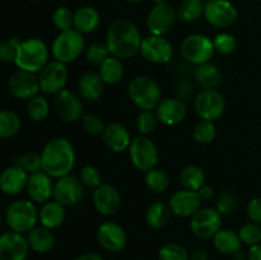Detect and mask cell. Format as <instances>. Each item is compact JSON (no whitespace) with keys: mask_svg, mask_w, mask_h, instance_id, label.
<instances>
[{"mask_svg":"<svg viewBox=\"0 0 261 260\" xmlns=\"http://www.w3.org/2000/svg\"><path fill=\"white\" fill-rule=\"evenodd\" d=\"M143 38L139 28L127 19H117L109 25L105 43L110 54L121 60L130 59L140 53Z\"/></svg>","mask_w":261,"mask_h":260,"instance_id":"obj_1","label":"cell"},{"mask_svg":"<svg viewBox=\"0 0 261 260\" xmlns=\"http://www.w3.org/2000/svg\"><path fill=\"white\" fill-rule=\"evenodd\" d=\"M42 171L53 178L70 175L75 166L76 155L73 144L65 138H53L48 140L41 152Z\"/></svg>","mask_w":261,"mask_h":260,"instance_id":"obj_2","label":"cell"},{"mask_svg":"<svg viewBox=\"0 0 261 260\" xmlns=\"http://www.w3.org/2000/svg\"><path fill=\"white\" fill-rule=\"evenodd\" d=\"M48 58L50 50L47 45L41 38L31 37L22 41L14 64L19 70L36 74L41 73V70L50 63Z\"/></svg>","mask_w":261,"mask_h":260,"instance_id":"obj_3","label":"cell"},{"mask_svg":"<svg viewBox=\"0 0 261 260\" xmlns=\"http://www.w3.org/2000/svg\"><path fill=\"white\" fill-rule=\"evenodd\" d=\"M38 209L32 200H15L5 212V223L9 231L27 235L38 222Z\"/></svg>","mask_w":261,"mask_h":260,"instance_id":"obj_4","label":"cell"},{"mask_svg":"<svg viewBox=\"0 0 261 260\" xmlns=\"http://www.w3.org/2000/svg\"><path fill=\"white\" fill-rule=\"evenodd\" d=\"M127 94L133 103L140 110H155L162 99L160 86L150 76H135L127 87Z\"/></svg>","mask_w":261,"mask_h":260,"instance_id":"obj_5","label":"cell"},{"mask_svg":"<svg viewBox=\"0 0 261 260\" xmlns=\"http://www.w3.org/2000/svg\"><path fill=\"white\" fill-rule=\"evenodd\" d=\"M86 48L84 37L81 32L71 28L59 33L51 45V55L54 60L68 64L76 60Z\"/></svg>","mask_w":261,"mask_h":260,"instance_id":"obj_6","label":"cell"},{"mask_svg":"<svg viewBox=\"0 0 261 260\" xmlns=\"http://www.w3.org/2000/svg\"><path fill=\"white\" fill-rule=\"evenodd\" d=\"M181 55L188 63L193 65H201V64L211 63L214 55L213 38L201 33H193L186 36L181 42Z\"/></svg>","mask_w":261,"mask_h":260,"instance_id":"obj_7","label":"cell"},{"mask_svg":"<svg viewBox=\"0 0 261 260\" xmlns=\"http://www.w3.org/2000/svg\"><path fill=\"white\" fill-rule=\"evenodd\" d=\"M129 155L133 166L144 173L155 168L160 160L157 144L148 135H139L133 139L129 148Z\"/></svg>","mask_w":261,"mask_h":260,"instance_id":"obj_8","label":"cell"},{"mask_svg":"<svg viewBox=\"0 0 261 260\" xmlns=\"http://www.w3.org/2000/svg\"><path fill=\"white\" fill-rule=\"evenodd\" d=\"M222 222L223 216L217 211V208L204 206L191 217L190 229L198 239H213L222 229Z\"/></svg>","mask_w":261,"mask_h":260,"instance_id":"obj_9","label":"cell"},{"mask_svg":"<svg viewBox=\"0 0 261 260\" xmlns=\"http://www.w3.org/2000/svg\"><path fill=\"white\" fill-rule=\"evenodd\" d=\"M194 107L201 120L214 122L223 116L226 111V99L217 89H203L196 94Z\"/></svg>","mask_w":261,"mask_h":260,"instance_id":"obj_10","label":"cell"},{"mask_svg":"<svg viewBox=\"0 0 261 260\" xmlns=\"http://www.w3.org/2000/svg\"><path fill=\"white\" fill-rule=\"evenodd\" d=\"M54 109L59 119L68 124L81 121L84 115V106L82 97L74 93L70 89H63L60 93L56 94Z\"/></svg>","mask_w":261,"mask_h":260,"instance_id":"obj_11","label":"cell"},{"mask_svg":"<svg viewBox=\"0 0 261 260\" xmlns=\"http://www.w3.org/2000/svg\"><path fill=\"white\" fill-rule=\"evenodd\" d=\"M204 17L213 27L227 28L236 22L239 12L229 0H208L204 8Z\"/></svg>","mask_w":261,"mask_h":260,"instance_id":"obj_12","label":"cell"},{"mask_svg":"<svg viewBox=\"0 0 261 260\" xmlns=\"http://www.w3.org/2000/svg\"><path fill=\"white\" fill-rule=\"evenodd\" d=\"M69 70L66 64L58 60H53L41 70L38 75L41 92L46 94H58L65 89L68 82Z\"/></svg>","mask_w":261,"mask_h":260,"instance_id":"obj_13","label":"cell"},{"mask_svg":"<svg viewBox=\"0 0 261 260\" xmlns=\"http://www.w3.org/2000/svg\"><path fill=\"white\" fill-rule=\"evenodd\" d=\"M177 19V12L167 3H158L150 9L147 17V27L150 35L163 36L172 31Z\"/></svg>","mask_w":261,"mask_h":260,"instance_id":"obj_14","label":"cell"},{"mask_svg":"<svg viewBox=\"0 0 261 260\" xmlns=\"http://www.w3.org/2000/svg\"><path fill=\"white\" fill-rule=\"evenodd\" d=\"M140 54L147 61L153 64H167L173 58V46L163 36L150 35L143 38Z\"/></svg>","mask_w":261,"mask_h":260,"instance_id":"obj_15","label":"cell"},{"mask_svg":"<svg viewBox=\"0 0 261 260\" xmlns=\"http://www.w3.org/2000/svg\"><path fill=\"white\" fill-rule=\"evenodd\" d=\"M81 178L68 175L56 178L54 186V200L59 201L64 206H73L83 199L84 188Z\"/></svg>","mask_w":261,"mask_h":260,"instance_id":"obj_16","label":"cell"},{"mask_svg":"<svg viewBox=\"0 0 261 260\" xmlns=\"http://www.w3.org/2000/svg\"><path fill=\"white\" fill-rule=\"evenodd\" d=\"M8 91L18 99H31L41 91L40 81L33 73L17 70L8 78Z\"/></svg>","mask_w":261,"mask_h":260,"instance_id":"obj_17","label":"cell"},{"mask_svg":"<svg viewBox=\"0 0 261 260\" xmlns=\"http://www.w3.org/2000/svg\"><path fill=\"white\" fill-rule=\"evenodd\" d=\"M97 242L109 252H120L126 247L127 235L122 226L116 222H105L99 224L96 232Z\"/></svg>","mask_w":261,"mask_h":260,"instance_id":"obj_18","label":"cell"},{"mask_svg":"<svg viewBox=\"0 0 261 260\" xmlns=\"http://www.w3.org/2000/svg\"><path fill=\"white\" fill-rule=\"evenodd\" d=\"M30 250L24 235L8 231L0 236V260H27Z\"/></svg>","mask_w":261,"mask_h":260,"instance_id":"obj_19","label":"cell"},{"mask_svg":"<svg viewBox=\"0 0 261 260\" xmlns=\"http://www.w3.org/2000/svg\"><path fill=\"white\" fill-rule=\"evenodd\" d=\"M54 186H55L54 178L41 170L30 175L25 191L30 200H32L33 203L45 204L46 201L54 198Z\"/></svg>","mask_w":261,"mask_h":260,"instance_id":"obj_20","label":"cell"},{"mask_svg":"<svg viewBox=\"0 0 261 260\" xmlns=\"http://www.w3.org/2000/svg\"><path fill=\"white\" fill-rule=\"evenodd\" d=\"M122 203L119 190L111 184L103 183L94 189L93 204L96 211L102 216H112L120 209Z\"/></svg>","mask_w":261,"mask_h":260,"instance_id":"obj_21","label":"cell"},{"mask_svg":"<svg viewBox=\"0 0 261 260\" xmlns=\"http://www.w3.org/2000/svg\"><path fill=\"white\" fill-rule=\"evenodd\" d=\"M203 199L198 191H191L182 189L171 195L168 205L175 216L177 217H193L199 209H201Z\"/></svg>","mask_w":261,"mask_h":260,"instance_id":"obj_22","label":"cell"},{"mask_svg":"<svg viewBox=\"0 0 261 260\" xmlns=\"http://www.w3.org/2000/svg\"><path fill=\"white\" fill-rule=\"evenodd\" d=\"M30 173L19 165H12L4 168L0 175V189L5 195L14 196L25 190Z\"/></svg>","mask_w":261,"mask_h":260,"instance_id":"obj_23","label":"cell"},{"mask_svg":"<svg viewBox=\"0 0 261 260\" xmlns=\"http://www.w3.org/2000/svg\"><path fill=\"white\" fill-rule=\"evenodd\" d=\"M155 115H157L160 122L166 126H175L181 124L185 120L188 110L182 99L178 98H163L155 107Z\"/></svg>","mask_w":261,"mask_h":260,"instance_id":"obj_24","label":"cell"},{"mask_svg":"<svg viewBox=\"0 0 261 260\" xmlns=\"http://www.w3.org/2000/svg\"><path fill=\"white\" fill-rule=\"evenodd\" d=\"M102 140L105 145L110 150L115 153H122L125 150H129L132 145V134L126 126H124L120 122H111L106 125L103 134H102Z\"/></svg>","mask_w":261,"mask_h":260,"instance_id":"obj_25","label":"cell"},{"mask_svg":"<svg viewBox=\"0 0 261 260\" xmlns=\"http://www.w3.org/2000/svg\"><path fill=\"white\" fill-rule=\"evenodd\" d=\"M78 94L88 102H96L102 97L105 92V82L98 73L88 71L81 75L78 84Z\"/></svg>","mask_w":261,"mask_h":260,"instance_id":"obj_26","label":"cell"},{"mask_svg":"<svg viewBox=\"0 0 261 260\" xmlns=\"http://www.w3.org/2000/svg\"><path fill=\"white\" fill-rule=\"evenodd\" d=\"M65 216V206L63 204L56 200H48L42 204L38 212V222L46 228L55 229L64 223Z\"/></svg>","mask_w":261,"mask_h":260,"instance_id":"obj_27","label":"cell"},{"mask_svg":"<svg viewBox=\"0 0 261 260\" xmlns=\"http://www.w3.org/2000/svg\"><path fill=\"white\" fill-rule=\"evenodd\" d=\"M25 236L31 250L37 254H47L55 247V236L53 229H48L43 226H36Z\"/></svg>","mask_w":261,"mask_h":260,"instance_id":"obj_28","label":"cell"},{"mask_svg":"<svg viewBox=\"0 0 261 260\" xmlns=\"http://www.w3.org/2000/svg\"><path fill=\"white\" fill-rule=\"evenodd\" d=\"M101 23L99 12L93 7H82L74 12V30L82 35H88L94 32Z\"/></svg>","mask_w":261,"mask_h":260,"instance_id":"obj_29","label":"cell"},{"mask_svg":"<svg viewBox=\"0 0 261 260\" xmlns=\"http://www.w3.org/2000/svg\"><path fill=\"white\" fill-rule=\"evenodd\" d=\"M242 241L239 236V232H234L229 228H222L213 237V246L219 254L236 255L241 251Z\"/></svg>","mask_w":261,"mask_h":260,"instance_id":"obj_30","label":"cell"},{"mask_svg":"<svg viewBox=\"0 0 261 260\" xmlns=\"http://www.w3.org/2000/svg\"><path fill=\"white\" fill-rule=\"evenodd\" d=\"M172 211L170 205L163 201H154L145 211V222L152 229H161L170 222Z\"/></svg>","mask_w":261,"mask_h":260,"instance_id":"obj_31","label":"cell"},{"mask_svg":"<svg viewBox=\"0 0 261 260\" xmlns=\"http://www.w3.org/2000/svg\"><path fill=\"white\" fill-rule=\"evenodd\" d=\"M194 78L204 89H216L221 83L222 74L218 66L212 63H205L195 66Z\"/></svg>","mask_w":261,"mask_h":260,"instance_id":"obj_32","label":"cell"},{"mask_svg":"<svg viewBox=\"0 0 261 260\" xmlns=\"http://www.w3.org/2000/svg\"><path fill=\"white\" fill-rule=\"evenodd\" d=\"M98 74L101 75L105 84H111V86L119 84L125 75L124 64H122L121 59L110 55L109 58L99 65Z\"/></svg>","mask_w":261,"mask_h":260,"instance_id":"obj_33","label":"cell"},{"mask_svg":"<svg viewBox=\"0 0 261 260\" xmlns=\"http://www.w3.org/2000/svg\"><path fill=\"white\" fill-rule=\"evenodd\" d=\"M206 176L201 167L195 165L186 166L180 172V183L184 189L191 191H199L205 185Z\"/></svg>","mask_w":261,"mask_h":260,"instance_id":"obj_34","label":"cell"},{"mask_svg":"<svg viewBox=\"0 0 261 260\" xmlns=\"http://www.w3.org/2000/svg\"><path fill=\"white\" fill-rule=\"evenodd\" d=\"M203 0H182L177 8V18L184 23H194L204 15Z\"/></svg>","mask_w":261,"mask_h":260,"instance_id":"obj_35","label":"cell"},{"mask_svg":"<svg viewBox=\"0 0 261 260\" xmlns=\"http://www.w3.org/2000/svg\"><path fill=\"white\" fill-rule=\"evenodd\" d=\"M22 120L17 112L12 110H3L0 112V138L8 139L13 138L20 132Z\"/></svg>","mask_w":261,"mask_h":260,"instance_id":"obj_36","label":"cell"},{"mask_svg":"<svg viewBox=\"0 0 261 260\" xmlns=\"http://www.w3.org/2000/svg\"><path fill=\"white\" fill-rule=\"evenodd\" d=\"M144 184L153 193H163L170 185V177L160 168H152L144 173Z\"/></svg>","mask_w":261,"mask_h":260,"instance_id":"obj_37","label":"cell"},{"mask_svg":"<svg viewBox=\"0 0 261 260\" xmlns=\"http://www.w3.org/2000/svg\"><path fill=\"white\" fill-rule=\"evenodd\" d=\"M50 114V103L43 96H35L28 101L27 105V116L32 121L41 122L47 119Z\"/></svg>","mask_w":261,"mask_h":260,"instance_id":"obj_38","label":"cell"},{"mask_svg":"<svg viewBox=\"0 0 261 260\" xmlns=\"http://www.w3.org/2000/svg\"><path fill=\"white\" fill-rule=\"evenodd\" d=\"M158 260H190V254L181 244L167 242L158 250Z\"/></svg>","mask_w":261,"mask_h":260,"instance_id":"obj_39","label":"cell"},{"mask_svg":"<svg viewBox=\"0 0 261 260\" xmlns=\"http://www.w3.org/2000/svg\"><path fill=\"white\" fill-rule=\"evenodd\" d=\"M217 134L216 125L213 121L200 120L193 129L194 140L199 144H209L214 140Z\"/></svg>","mask_w":261,"mask_h":260,"instance_id":"obj_40","label":"cell"},{"mask_svg":"<svg viewBox=\"0 0 261 260\" xmlns=\"http://www.w3.org/2000/svg\"><path fill=\"white\" fill-rule=\"evenodd\" d=\"M158 122L160 120L152 110H142L137 117V127L140 135H149L154 133L158 126Z\"/></svg>","mask_w":261,"mask_h":260,"instance_id":"obj_41","label":"cell"},{"mask_svg":"<svg viewBox=\"0 0 261 260\" xmlns=\"http://www.w3.org/2000/svg\"><path fill=\"white\" fill-rule=\"evenodd\" d=\"M53 23L59 32L74 28V12L68 7L56 8L53 13Z\"/></svg>","mask_w":261,"mask_h":260,"instance_id":"obj_42","label":"cell"},{"mask_svg":"<svg viewBox=\"0 0 261 260\" xmlns=\"http://www.w3.org/2000/svg\"><path fill=\"white\" fill-rule=\"evenodd\" d=\"M239 236L242 244L247 245V246L261 244V226L254 222L242 224L241 228L239 229Z\"/></svg>","mask_w":261,"mask_h":260,"instance_id":"obj_43","label":"cell"},{"mask_svg":"<svg viewBox=\"0 0 261 260\" xmlns=\"http://www.w3.org/2000/svg\"><path fill=\"white\" fill-rule=\"evenodd\" d=\"M213 43L217 53L222 54V55H231L237 47L236 38L228 32H221L214 36Z\"/></svg>","mask_w":261,"mask_h":260,"instance_id":"obj_44","label":"cell"},{"mask_svg":"<svg viewBox=\"0 0 261 260\" xmlns=\"http://www.w3.org/2000/svg\"><path fill=\"white\" fill-rule=\"evenodd\" d=\"M81 125L87 134L93 135V137L102 135L106 129L103 120L96 114H84L81 119Z\"/></svg>","mask_w":261,"mask_h":260,"instance_id":"obj_45","label":"cell"},{"mask_svg":"<svg viewBox=\"0 0 261 260\" xmlns=\"http://www.w3.org/2000/svg\"><path fill=\"white\" fill-rule=\"evenodd\" d=\"M110 55L111 54H110V50L106 43L94 42L86 48L87 61L93 64V65H101Z\"/></svg>","mask_w":261,"mask_h":260,"instance_id":"obj_46","label":"cell"},{"mask_svg":"<svg viewBox=\"0 0 261 260\" xmlns=\"http://www.w3.org/2000/svg\"><path fill=\"white\" fill-rule=\"evenodd\" d=\"M20 43L22 40L18 37H9L0 43V60L3 63H14Z\"/></svg>","mask_w":261,"mask_h":260,"instance_id":"obj_47","label":"cell"},{"mask_svg":"<svg viewBox=\"0 0 261 260\" xmlns=\"http://www.w3.org/2000/svg\"><path fill=\"white\" fill-rule=\"evenodd\" d=\"M81 181L83 183L84 186L89 189H97L99 185H102V173L96 166L87 165L82 168L81 176H79Z\"/></svg>","mask_w":261,"mask_h":260,"instance_id":"obj_48","label":"cell"},{"mask_svg":"<svg viewBox=\"0 0 261 260\" xmlns=\"http://www.w3.org/2000/svg\"><path fill=\"white\" fill-rule=\"evenodd\" d=\"M15 165H19L30 175H32L42 170V157L37 152H27L19 157V161H17Z\"/></svg>","mask_w":261,"mask_h":260,"instance_id":"obj_49","label":"cell"},{"mask_svg":"<svg viewBox=\"0 0 261 260\" xmlns=\"http://www.w3.org/2000/svg\"><path fill=\"white\" fill-rule=\"evenodd\" d=\"M237 206V200L232 194L224 193L217 199L216 201V208L222 216H227V214H231L232 212L236 209Z\"/></svg>","mask_w":261,"mask_h":260,"instance_id":"obj_50","label":"cell"},{"mask_svg":"<svg viewBox=\"0 0 261 260\" xmlns=\"http://www.w3.org/2000/svg\"><path fill=\"white\" fill-rule=\"evenodd\" d=\"M247 214L250 221L261 226V196L252 198L247 204Z\"/></svg>","mask_w":261,"mask_h":260,"instance_id":"obj_51","label":"cell"},{"mask_svg":"<svg viewBox=\"0 0 261 260\" xmlns=\"http://www.w3.org/2000/svg\"><path fill=\"white\" fill-rule=\"evenodd\" d=\"M198 193L203 200H212L214 196V189L212 188L211 185H206L205 184V185H204L203 188L198 191Z\"/></svg>","mask_w":261,"mask_h":260,"instance_id":"obj_52","label":"cell"},{"mask_svg":"<svg viewBox=\"0 0 261 260\" xmlns=\"http://www.w3.org/2000/svg\"><path fill=\"white\" fill-rule=\"evenodd\" d=\"M247 260H261V244L250 246L247 252Z\"/></svg>","mask_w":261,"mask_h":260,"instance_id":"obj_53","label":"cell"},{"mask_svg":"<svg viewBox=\"0 0 261 260\" xmlns=\"http://www.w3.org/2000/svg\"><path fill=\"white\" fill-rule=\"evenodd\" d=\"M190 260H209V255L206 250L196 249L190 254Z\"/></svg>","mask_w":261,"mask_h":260,"instance_id":"obj_54","label":"cell"},{"mask_svg":"<svg viewBox=\"0 0 261 260\" xmlns=\"http://www.w3.org/2000/svg\"><path fill=\"white\" fill-rule=\"evenodd\" d=\"M74 260H103V257L99 254H96V252H86V254L76 256Z\"/></svg>","mask_w":261,"mask_h":260,"instance_id":"obj_55","label":"cell"},{"mask_svg":"<svg viewBox=\"0 0 261 260\" xmlns=\"http://www.w3.org/2000/svg\"><path fill=\"white\" fill-rule=\"evenodd\" d=\"M127 3H132V4H138V3H142L143 0H125Z\"/></svg>","mask_w":261,"mask_h":260,"instance_id":"obj_56","label":"cell"},{"mask_svg":"<svg viewBox=\"0 0 261 260\" xmlns=\"http://www.w3.org/2000/svg\"><path fill=\"white\" fill-rule=\"evenodd\" d=\"M30 2H41V0H30Z\"/></svg>","mask_w":261,"mask_h":260,"instance_id":"obj_57","label":"cell"},{"mask_svg":"<svg viewBox=\"0 0 261 260\" xmlns=\"http://www.w3.org/2000/svg\"><path fill=\"white\" fill-rule=\"evenodd\" d=\"M114 260H115V259H114Z\"/></svg>","mask_w":261,"mask_h":260,"instance_id":"obj_58","label":"cell"}]
</instances>
